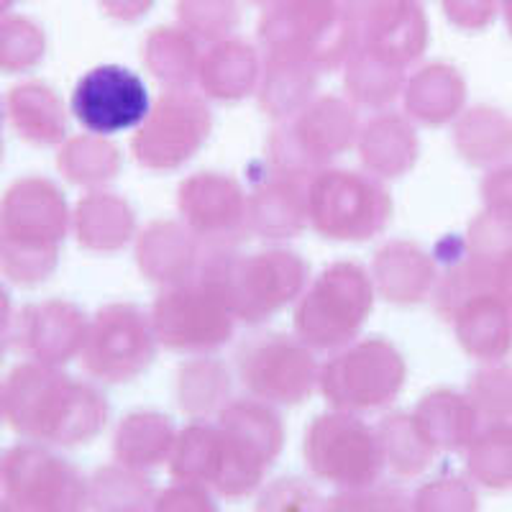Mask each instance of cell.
Instances as JSON below:
<instances>
[{
  "label": "cell",
  "instance_id": "1",
  "mask_svg": "<svg viewBox=\"0 0 512 512\" xmlns=\"http://www.w3.org/2000/svg\"><path fill=\"white\" fill-rule=\"evenodd\" d=\"M282 441L285 431L274 410L256 400L231 402L218 425H187L172 448L169 472L177 482L241 500L264 482Z\"/></svg>",
  "mask_w": 512,
  "mask_h": 512
},
{
  "label": "cell",
  "instance_id": "2",
  "mask_svg": "<svg viewBox=\"0 0 512 512\" xmlns=\"http://www.w3.org/2000/svg\"><path fill=\"white\" fill-rule=\"evenodd\" d=\"M6 420L18 436L47 446H80L103 431L108 405L77 379L49 364H21L3 387Z\"/></svg>",
  "mask_w": 512,
  "mask_h": 512
},
{
  "label": "cell",
  "instance_id": "3",
  "mask_svg": "<svg viewBox=\"0 0 512 512\" xmlns=\"http://www.w3.org/2000/svg\"><path fill=\"white\" fill-rule=\"evenodd\" d=\"M67 223V203L52 182L26 177L11 185L0 200V272L21 285L44 280L57 264Z\"/></svg>",
  "mask_w": 512,
  "mask_h": 512
},
{
  "label": "cell",
  "instance_id": "4",
  "mask_svg": "<svg viewBox=\"0 0 512 512\" xmlns=\"http://www.w3.org/2000/svg\"><path fill=\"white\" fill-rule=\"evenodd\" d=\"M305 264L295 254L272 251L246 259H213L205 262L203 280L216 287L228 310L244 320H264L290 303L305 282Z\"/></svg>",
  "mask_w": 512,
  "mask_h": 512
},
{
  "label": "cell",
  "instance_id": "5",
  "mask_svg": "<svg viewBox=\"0 0 512 512\" xmlns=\"http://www.w3.org/2000/svg\"><path fill=\"white\" fill-rule=\"evenodd\" d=\"M0 482L6 497L24 512H85L90 482L75 464L44 443H18L3 456Z\"/></svg>",
  "mask_w": 512,
  "mask_h": 512
},
{
  "label": "cell",
  "instance_id": "6",
  "mask_svg": "<svg viewBox=\"0 0 512 512\" xmlns=\"http://www.w3.org/2000/svg\"><path fill=\"white\" fill-rule=\"evenodd\" d=\"M308 469L341 489L372 487L382 477L384 446L379 431L351 415H323L305 436Z\"/></svg>",
  "mask_w": 512,
  "mask_h": 512
},
{
  "label": "cell",
  "instance_id": "7",
  "mask_svg": "<svg viewBox=\"0 0 512 512\" xmlns=\"http://www.w3.org/2000/svg\"><path fill=\"white\" fill-rule=\"evenodd\" d=\"M372 305V285L356 264H336L320 274L297 308V333L315 349H333L351 341Z\"/></svg>",
  "mask_w": 512,
  "mask_h": 512
},
{
  "label": "cell",
  "instance_id": "8",
  "mask_svg": "<svg viewBox=\"0 0 512 512\" xmlns=\"http://www.w3.org/2000/svg\"><path fill=\"white\" fill-rule=\"evenodd\" d=\"M310 218L331 239H367L390 218V198L356 172H323L310 185Z\"/></svg>",
  "mask_w": 512,
  "mask_h": 512
},
{
  "label": "cell",
  "instance_id": "9",
  "mask_svg": "<svg viewBox=\"0 0 512 512\" xmlns=\"http://www.w3.org/2000/svg\"><path fill=\"white\" fill-rule=\"evenodd\" d=\"M231 315L221 292L200 277L192 285H177L159 297L154 308V333L169 349H216L231 336Z\"/></svg>",
  "mask_w": 512,
  "mask_h": 512
},
{
  "label": "cell",
  "instance_id": "10",
  "mask_svg": "<svg viewBox=\"0 0 512 512\" xmlns=\"http://www.w3.org/2000/svg\"><path fill=\"white\" fill-rule=\"evenodd\" d=\"M154 333L144 313L128 305H111L95 315L82 346V364L93 377L123 382L152 361Z\"/></svg>",
  "mask_w": 512,
  "mask_h": 512
},
{
  "label": "cell",
  "instance_id": "11",
  "mask_svg": "<svg viewBox=\"0 0 512 512\" xmlns=\"http://www.w3.org/2000/svg\"><path fill=\"white\" fill-rule=\"evenodd\" d=\"M405 367L390 344L367 341L338 356L323 372V392L341 410H372L387 405L400 390Z\"/></svg>",
  "mask_w": 512,
  "mask_h": 512
},
{
  "label": "cell",
  "instance_id": "12",
  "mask_svg": "<svg viewBox=\"0 0 512 512\" xmlns=\"http://www.w3.org/2000/svg\"><path fill=\"white\" fill-rule=\"evenodd\" d=\"M72 113L90 134H118L149 116V90L136 72L103 64L77 82Z\"/></svg>",
  "mask_w": 512,
  "mask_h": 512
},
{
  "label": "cell",
  "instance_id": "13",
  "mask_svg": "<svg viewBox=\"0 0 512 512\" xmlns=\"http://www.w3.org/2000/svg\"><path fill=\"white\" fill-rule=\"evenodd\" d=\"M239 374L256 397L269 402H303L315 384V361L287 336H256L239 349Z\"/></svg>",
  "mask_w": 512,
  "mask_h": 512
},
{
  "label": "cell",
  "instance_id": "14",
  "mask_svg": "<svg viewBox=\"0 0 512 512\" xmlns=\"http://www.w3.org/2000/svg\"><path fill=\"white\" fill-rule=\"evenodd\" d=\"M210 116L190 93H167L134 141L136 159L146 167H177L208 136Z\"/></svg>",
  "mask_w": 512,
  "mask_h": 512
},
{
  "label": "cell",
  "instance_id": "15",
  "mask_svg": "<svg viewBox=\"0 0 512 512\" xmlns=\"http://www.w3.org/2000/svg\"><path fill=\"white\" fill-rule=\"evenodd\" d=\"M18 351L36 364H62L82 351L88 338V323L70 303L29 305L16 320Z\"/></svg>",
  "mask_w": 512,
  "mask_h": 512
},
{
  "label": "cell",
  "instance_id": "16",
  "mask_svg": "<svg viewBox=\"0 0 512 512\" xmlns=\"http://www.w3.org/2000/svg\"><path fill=\"white\" fill-rule=\"evenodd\" d=\"M369 57L384 64H402L425 47V18L410 0H372L367 8Z\"/></svg>",
  "mask_w": 512,
  "mask_h": 512
},
{
  "label": "cell",
  "instance_id": "17",
  "mask_svg": "<svg viewBox=\"0 0 512 512\" xmlns=\"http://www.w3.org/2000/svg\"><path fill=\"white\" fill-rule=\"evenodd\" d=\"M461 346L482 361H497L512 351V305L497 292L469 297L454 313Z\"/></svg>",
  "mask_w": 512,
  "mask_h": 512
},
{
  "label": "cell",
  "instance_id": "18",
  "mask_svg": "<svg viewBox=\"0 0 512 512\" xmlns=\"http://www.w3.org/2000/svg\"><path fill=\"white\" fill-rule=\"evenodd\" d=\"M180 208L190 226L208 239H231L244 218L239 187L223 177H192L180 190Z\"/></svg>",
  "mask_w": 512,
  "mask_h": 512
},
{
  "label": "cell",
  "instance_id": "19",
  "mask_svg": "<svg viewBox=\"0 0 512 512\" xmlns=\"http://www.w3.org/2000/svg\"><path fill=\"white\" fill-rule=\"evenodd\" d=\"M175 431L167 418L154 413H136L123 418L121 428L113 441L116 461L126 469H154L172 456L175 448Z\"/></svg>",
  "mask_w": 512,
  "mask_h": 512
},
{
  "label": "cell",
  "instance_id": "20",
  "mask_svg": "<svg viewBox=\"0 0 512 512\" xmlns=\"http://www.w3.org/2000/svg\"><path fill=\"white\" fill-rule=\"evenodd\" d=\"M423 433L436 443V448L446 451H461L479 433V413L474 410L472 400L454 395V392H438L425 397L415 415Z\"/></svg>",
  "mask_w": 512,
  "mask_h": 512
},
{
  "label": "cell",
  "instance_id": "21",
  "mask_svg": "<svg viewBox=\"0 0 512 512\" xmlns=\"http://www.w3.org/2000/svg\"><path fill=\"white\" fill-rule=\"evenodd\" d=\"M8 111L21 136L34 144H57L64 139V111L54 90L39 82L18 85L8 95Z\"/></svg>",
  "mask_w": 512,
  "mask_h": 512
},
{
  "label": "cell",
  "instance_id": "22",
  "mask_svg": "<svg viewBox=\"0 0 512 512\" xmlns=\"http://www.w3.org/2000/svg\"><path fill=\"white\" fill-rule=\"evenodd\" d=\"M379 438L384 446V461L392 469V474L402 479H410L415 474L425 472L431 466L433 456L438 454L436 443L425 436L418 420L408 415H395L379 425Z\"/></svg>",
  "mask_w": 512,
  "mask_h": 512
},
{
  "label": "cell",
  "instance_id": "23",
  "mask_svg": "<svg viewBox=\"0 0 512 512\" xmlns=\"http://www.w3.org/2000/svg\"><path fill=\"white\" fill-rule=\"evenodd\" d=\"M456 144L472 164H492L512 152V126L500 111L474 108L456 128Z\"/></svg>",
  "mask_w": 512,
  "mask_h": 512
},
{
  "label": "cell",
  "instance_id": "24",
  "mask_svg": "<svg viewBox=\"0 0 512 512\" xmlns=\"http://www.w3.org/2000/svg\"><path fill=\"white\" fill-rule=\"evenodd\" d=\"M466 469L487 489H512V425L489 423L469 443Z\"/></svg>",
  "mask_w": 512,
  "mask_h": 512
},
{
  "label": "cell",
  "instance_id": "25",
  "mask_svg": "<svg viewBox=\"0 0 512 512\" xmlns=\"http://www.w3.org/2000/svg\"><path fill=\"white\" fill-rule=\"evenodd\" d=\"M131 210L111 195L85 198L77 210V233L90 249H118L131 233Z\"/></svg>",
  "mask_w": 512,
  "mask_h": 512
},
{
  "label": "cell",
  "instance_id": "26",
  "mask_svg": "<svg viewBox=\"0 0 512 512\" xmlns=\"http://www.w3.org/2000/svg\"><path fill=\"white\" fill-rule=\"evenodd\" d=\"M154 492L144 477L126 466H103L90 479V507L95 512L152 510Z\"/></svg>",
  "mask_w": 512,
  "mask_h": 512
},
{
  "label": "cell",
  "instance_id": "27",
  "mask_svg": "<svg viewBox=\"0 0 512 512\" xmlns=\"http://www.w3.org/2000/svg\"><path fill=\"white\" fill-rule=\"evenodd\" d=\"M464 103V82L448 67H428L410 90V111L423 121H448Z\"/></svg>",
  "mask_w": 512,
  "mask_h": 512
},
{
  "label": "cell",
  "instance_id": "28",
  "mask_svg": "<svg viewBox=\"0 0 512 512\" xmlns=\"http://www.w3.org/2000/svg\"><path fill=\"white\" fill-rule=\"evenodd\" d=\"M256 62L254 54L244 44H223L203 70L205 88L213 90L218 98H239L246 95L249 85H254Z\"/></svg>",
  "mask_w": 512,
  "mask_h": 512
},
{
  "label": "cell",
  "instance_id": "29",
  "mask_svg": "<svg viewBox=\"0 0 512 512\" xmlns=\"http://www.w3.org/2000/svg\"><path fill=\"white\" fill-rule=\"evenodd\" d=\"M418 141L410 136V128L397 118H382V123H372L367 131V144H364V159L372 164V169H382L397 175L408 167L413 159Z\"/></svg>",
  "mask_w": 512,
  "mask_h": 512
},
{
  "label": "cell",
  "instance_id": "30",
  "mask_svg": "<svg viewBox=\"0 0 512 512\" xmlns=\"http://www.w3.org/2000/svg\"><path fill=\"white\" fill-rule=\"evenodd\" d=\"M44 57V34L29 18H0V72H26Z\"/></svg>",
  "mask_w": 512,
  "mask_h": 512
},
{
  "label": "cell",
  "instance_id": "31",
  "mask_svg": "<svg viewBox=\"0 0 512 512\" xmlns=\"http://www.w3.org/2000/svg\"><path fill=\"white\" fill-rule=\"evenodd\" d=\"M192 244L182 241V233L175 226H157L146 231V239L141 244L139 259L146 274H154V280H185L182 272L192 269L190 259L175 256L177 251H190Z\"/></svg>",
  "mask_w": 512,
  "mask_h": 512
},
{
  "label": "cell",
  "instance_id": "32",
  "mask_svg": "<svg viewBox=\"0 0 512 512\" xmlns=\"http://www.w3.org/2000/svg\"><path fill=\"white\" fill-rule=\"evenodd\" d=\"M59 167L70 180L100 182L118 172V154L113 146L98 144L95 139H72L59 154Z\"/></svg>",
  "mask_w": 512,
  "mask_h": 512
},
{
  "label": "cell",
  "instance_id": "33",
  "mask_svg": "<svg viewBox=\"0 0 512 512\" xmlns=\"http://www.w3.org/2000/svg\"><path fill=\"white\" fill-rule=\"evenodd\" d=\"M469 395L479 418L489 423H507L512 418V369L495 367L474 374Z\"/></svg>",
  "mask_w": 512,
  "mask_h": 512
},
{
  "label": "cell",
  "instance_id": "34",
  "mask_svg": "<svg viewBox=\"0 0 512 512\" xmlns=\"http://www.w3.org/2000/svg\"><path fill=\"white\" fill-rule=\"evenodd\" d=\"M410 512H479V500L469 482L459 477H441L415 492Z\"/></svg>",
  "mask_w": 512,
  "mask_h": 512
},
{
  "label": "cell",
  "instance_id": "35",
  "mask_svg": "<svg viewBox=\"0 0 512 512\" xmlns=\"http://www.w3.org/2000/svg\"><path fill=\"white\" fill-rule=\"evenodd\" d=\"M323 512H410V497L397 487L344 489L323 502Z\"/></svg>",
  "mask_w": 512,
  "mask_h": 512
},
{
  "label": "cell",
  "instance_id": "36",
  "mask_svg": "<svg viewBox=\"0 0 512 512\" xmlns=\"http://www.w3.org/2000/svg\"><path fill=\"white\" fill-rule=\"evenodd\" d=\"M256 512H323V500L303 479L282 477L259 495Z\"/></svg>",
  "mask_w": 512,
  "mask_h": 512
},
{
  "label": "cell",
  "instance_id": "37",
  "mask_svg": "<svg viewBox=\"0 0 512 512\" xmlns=\"http://www.w3.org/2000/svg\"><path fill=\"white\" fill-rule=\"evenodd\" d=\"M152 512H221L213 497L198 484L177 482L154 500Z\"/></svg>",
  "mask_w": 512,
  "mask_h": 512
},
{
  "label": "cell",
  "instance_id": "38",
  "mask_svg": "<svg viewBox=\"0 0 512 512\" xmlns=\"http://www.w3.org/2000/svg\"><path fill=\"white\" fill-rule=\"evenodd\" d=\"M169 41H172V52H177V47L182 44L180 36L157 34L152 39V44L146 47V59H157L159 52H164V49L169 47ZM192 64H195V54H185V57H177V54H167V57H164V62L154 64V70H157V77H162V80L187 82V80H190L187 70L192 72Z\"/></svg>",
  "mask_w": 512,
  "mask_h": 512
},
{
  "label": "cell",
  "instance_id": "39",
  "mask_svg": "<svg viewBox=\"0 0 512 512\" xmlns=\"http://www.w3.org/2000/svg\"><path fill=\"white\" fill-rule=\"evenodd\" d=\"M443 8L461 29H484L495 18L497 0H443Z\"/></svg>",
  "mask_w": 512,
  "mask_h": 512
},
{
  "label": "cell",
  "instance_id": "40",
  "mask_svg": "<svg viewBox=\"0 0 512 512\" xmlns=\"http://www.w3.org/2000/svg\"><path fill=\"white\" fill-rule=\"evenodd\" d=\"M482 192L489 210H500V213H510L512 216V164L510 167L495 169L484 180Z\"/></svg>",
  "mask_w": 512,
  "mask_h": 512
},
{
  "label": "cell",
  "instance_id": "41",
  "mask_svg": "<svg viewBox=\"0 0 512 512\" xmlns=\"http://www.w3.org/2000/svg\"><path fill=\"white\" fill-rule=\"evenodd\" d=\"M495 292L505 297L507 303L512 305V251L505 254L495 267Z\"/></svg>",
  "mask_w": 512,
  "mask_h": 512
},
{
  "label": "cell",
  "instance_id": "42",
  "mask_svg": "<svg viewBox=\"0 0 512 512\" xmlns=\"http://www.w3.org/2000/svg\"><path fill=\"white\" fill-rule=\"evenodd\" d=\"M13 336V320H11V300H8V292L0 290V359L6 354L8 341Z\"/></svg>",
  "mask_w": 512,
  "mask_h": 512
},
{
  "label": "cell",
  "instance_id": "43",
  "mask_svg": "<svg viewBox=\"0 0 512 512\" xmlns=\"http://www.w3.org/2000/svg\"><path fill=\"white\" fill-rule=\"evenodd\" d=\"M105 8L118 18H136L144 13L146 3H152V0H103Z\"/></svg>",
  "mask_w": 512,
  "mask_h": 512
},
{
  "label": "cell",
  "instance_id": "44",
  "mask_svg": "<svg viewBox=\"0 0 512 512\" xmlns=\"http://www.w3.org/2000/svg\"><path fill=\"white\" fill-rule=\"evenodd\" d=\"M502 13H505L507 29H510V34H512V0H502Z\"/></svg>",
  "mask_w": 512,
  "mask_h": 512
},
{
  "label": "cell",
  "instance_id": "45",
  "mask_svg": "<svg viewBox=\"0 0 512 512\" xmlns=\"http://www.w3.org/2000/svg\"><path fill=\"white\" fill-rule=\"evenodd\" d=\"M0 512H24V510H21L16 502L8 500V497H3V500H0Z\"/></svg>",
  "mask_w": 512,
  "mask_h": 512
},
{
  "label": "cell",
  "instance_id": "46",
  "mask_svg": "<svg viewBox=\"0 0 512 512\" xmlns=\"http://www.w3.org/2000/svg\"><path fill=\"white\" fill-rule=\"evenodd\" d=\"M13 3H16V0H0V16H3L6 11H11Z\"/></svg>",
  "mask_w": 512,
  "mask_h": 512
},
{
  "label": "cell",
  "instance_id": "47",
  "mask_svg": "<svg viewBox=\"0 0 512 512\" xmlns=\"http://www.w3.org/2000/svg\"><path fill=\"white\" fill-rule=\"evenodd\" d=\"M6 418V397H3V387H0V420Z\"/></svg>",
  "mask_w": 512,
  "mask_h": 512
},
{
  "label": "cell",
  "instance_id": "48",
  "mask_svg": "<svg viewBox=\"0 0 512 512\" xmlns=\"http://www.w3.org/2000/svg\"><path fill=\"white\" fill-rule=\"evenodd\" d=\"M0 126H3V105H0ZM0 152H3V141H0Z\"/></svg>",
  "mask_w": 512,
  "mask_h": 512
},
{
  "label": "cell",
  "instance_id": "49",
  "mask_svg": "<svg viewBox=\"0 0 512 512\" xmlns=\"http://www.w3.org/2000/svg\"><path fill=\"white\" fill-rule=\"evenodd\" d=\"M121 512H149V510H121Z\"/></svg>",
  "mask_w": 512,
  "mask_h": 512
},
{
  "label": "cell",
  "instance_id": "50",
  "mask_svg": "<svg viewBox=\"0 0 512 512\" xmlns=\"http://www.w3.org/2000/svg\"><path fill=\"white\" fill-rule=\"evenodd\" d=\"M0 466H3V459H0Z\"/></svg>",
  "mask_w": 512,
  "mask_h": 512
}]
</instances>
